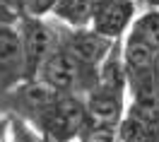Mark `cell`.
I'll use <instances>...</instances> for the list:
<instances>
[{
  "instance_id": "4fadbf2b",
  "label": "cell",
  "mask_w": 159,
  "mask_h": 142,
  "mask_svg": "<svg viewBox=\"0 0 159 142\" xmlns=\"http://www.w3.org/2000/svg\"><path fill=\"white\" fill-rule=\"evenodd\" d=\"M152 77H154V96L159 99V51L154 55V65H152Z\"/></svg>"
},
{
  "instance_id": "7a4b0ae2",
  "label": "cell",
  "mask_w": 159,
  "mask_h": 142,
  "mask_svg": "<svg viewBox=\"0 0 159 142\" xmlns=\"http://www.w3.org/2000/svg\"><path fill=\"white\" fill-rule=\"evenodd\" d=\"M34 125L39 128V132L43 137H48L53 142L77 140L82 135V130L89 125L87 109H84V96L60 94Z\"/></svg>"
},
{
  "instance_id": "6da1fadb",
  "label": "cell",
  "mask_w": 159,
  "mask_h": 142,
  "mask_svg": "<svg viewBox=\"0 0 159 142\" xmlns=\"http://www.w3.org/2000/svg\"><path fill=\"white\" fill-rule=\"evenodd\" d=\"M36 77L43 80L46 84H51L60 94L84 96L94 87V82H97V70H92L84 63H80L65 46H60V41H58V46L51 51V55L39 68Z\"/></svg>"
},
{
  "instance_id": "30bf717a",
  "label": "cell",
  "mask_w": 159,
  "mask_h": 142,
  "mask_svg": "<svg viewBox=\"0 0 159 142\" xmlns=\"http://www.w3.org/2000/svg\"><path fill=\"white\" fill-rule=\"evenodd\" d=\"M128 31L147 41L154 51H159V7H149L142 15H135Z\"/></svg>"
},
{
  "instance_id": "5bb4252c",
  "label": "cell",
  "mask_w": 159,
  "mask_h": 142,
  "mask_svg": "<svg viewBox=\"0 0 159 142\" xmlns=\"http://www.w3.org/2000/svg\"><path fill=\"white\" fill-rule=\"evenodd\" d=\"M149 5H152V7H159V0H147Z\"/></svg>"
},
{
  "instance_id": "8fae6325",
  "label": "cell",
  "mask_w": 159,
  "mask_h": 142,
  "mask_svg": "<svg viewBox=\"0 0 159 142\" xmlns=\"http://www.w3.org/2000/svg\"><path fill=\"white\" fill-rule=\"evenodd\" d=\"M56 0H17L20 17H46L51 15Z\"/></svg>"
},
{
  "instance_id": "8992f818",
  "label": "cell",
  "mask_w": 159,
  "mask_h": 142,
  "mask_svg": "<svg viewBox=\"0 0 159 142\" xmlns=\"http://www.w3.org/2000/svg\"><path fill=\"white\" fill-rule=\"evenodd\" d=\"M7 96H10L12 106H15L24 118H29L31 123H36L41 116L46 113V109L60 96V91H56L51 84H46V82L39 80V77H29V80H22L17 87H12V89L7 91Z\"/></svg>"
},
{
  "instance_id": "52a82bcc",
  "label": "cell",
  "mask_w": 159,
  "mask_h": 142,
  "mask_svg": "<svg viewBox=\"0 0 159 142\" xmlns=\"http://www.w3.org/2000/svg\"><path fill=\"white\" fill-rule=\"evenodd\" d=\"M135 12L138 0H99L94 5L89 27H94L109 39H123L135 20Z\"/></svg>"
},
{
  "instance_id": "2e32d148",
  "label": "cell",
  "mask_w": 159,
  "mask_h": 142,
  "mask_svg": "<svg viewBox=\"0 0 159 142\" xmlns=\"http://www.w3.org/2000/svg\"><path fill=\"white\" fill-rule=\"evenodd\" d=\"M116 142H118V140H116Z\"/></svg>"
},
{
  "instance_id": "7c38bea8",
  "label": "cell",
  "mask_w": 159,
  "mask_h": 142,
  "mask_svg": "<svg viewBox=\"0 0 159 142\" xmlns=\"http://www.w3.org/2000/svg\"><path fill=\"white\" fill-rule=\"evenodd\" d=\"M77 142H116V130L104 125H87Z\"/></svg>"
},
{
  "instance_id": "5b68a950",
  "label": "cell",
  "mask_w": 159,
  "mask_h": 142,
  "mask_svg": "<svg viewBox=\"0 0 159 142\" xmlns=\"http://www.w3.org/2000/svg\"><path fill=\"white\" fill-rule=\"evenodd\" d=\"M24 77V53L17 22L0 20V94H7Z\"/></svg>"
},
{
  "instance_id": "9c48e42d",
  "label": "cell",
  "mask_w": 159,
  "mask_h": 142,
  "mask_svg": "<svg viewBox=\"0 0 159 142\" xmlns=\"http://www.w3.org/2000/svg\"><path fill=\"white\" fill-rule=\"evenodd\" d=\"M97 0H56L53 5V20L68 27H89L94 15Z\"/></svg>"
},
{
  "instance_id": "3957f363",
  "label": "cell",
  "mask_w": 159,
  "mask_h": 142,
  "mask_svg": "<svg viewBox=\"0 0 159 142\" xmlns=\"http://www.w3.org/2000/svg\"><path fill=\"white\" fill-rule=\"evenodd\" d=\"M17 29L22 39V53H24V75H27L24 80H29L36 77L43 60L58 46V29L43 17H20Z\"/></svg>"
},
{
  "instance_id": "9a60e30c",
  "label": "cell",
  "mask_w": 159,
  "mask_h": 142,
  "mask_svg": "<svg viewBox=\"0 0 159 142\" xmlns=\"http://www.w3.org/2000/svg\"><path fill=\"white\" fill-rule=\"evenodd\" d=\"M97 2H99V0H97Z\"/></svg>"
},
{
  "instance_id": "ba28073f",
  "label": "cell",
  "mask_w": 159,
  "mask_h": 142,
  "mask_svg": "<svg viewBox=\"0 0 159 142\" xmlns=\"http://www.w3.org/2000/svg\"><path fill=\"white\" fill-rule=\"evenodd\" d=\"M84 109H87L89 125H104L116 130V125L125 113V91L101 89L94 84L84 94Z\"/></svg>"
},
{
  "instance_id": "277c9868",
  "label": "cell",
  "mask_w": 159,
  "mask_h": 142,
  "mask_svg": "<svg viewBox=\"0 0 159 142\" xmlns=\"http://www.w3.org/2000/svg\"><path fill=\"white\" fill-rule=\"evenodd\" d=\"M56 29H58L60 46H65L80 63H84L92 70H99L104 58L111 53L113 43L118 41L99 34L94 27H68V24L56 22Z\"/></svg>"
}]
</instances>
